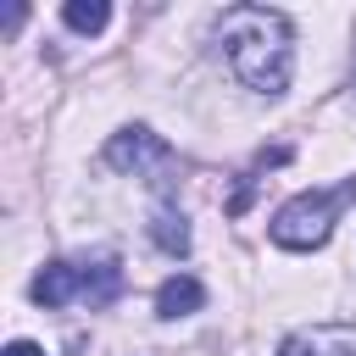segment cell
<instances>
[{
    "instance_id": "obj_2",
    "label": "cell",
    "mask_w": 356,
    "mask_h": 356,
    "mask_svg": "<svg viewBox=\"0 0 356 356\" xmlns=\"http://www.w3.org/2000/svg\"><path fill=\"white\" fill-rule=\"evenodd\" d=\"M350 200H356V172L339 178L334 189H300V195H289L273 211V245H284V250H317V245H328V234H334V222L345 217Z\"/></svg>"
},
{
    "instance_id": "obj_6",
    "label": "cell",
    "mask_w": 356,
    "mask_h": 356,
    "mask_svg": "<svg viewBox=\"0 0 356 356\" xmlns=\"http://www.w3.org/2000/svg\"><path fill=\"white\" fill-rule=\"evenodd\" d=\"M206 306V289H200V278H189V273H172L161 289H156V317H189V312H200Z\"/></svg>"
},
{
    "instance_id": "obj_8",
    "label": "cell",
    "mask_w": 356,
    "mask_h": 356,
    "mask_svg": "<svg viewBox=\"0 0 356 356\" xmlns=\"http://www.w3.org/2000/svg\"><path fill=\"white\" fill-rule=\"evenodd\" d=\"M61 17H67L72 33H100V28L111 22V6H106V0H67Z\"/></svg>"
},
{
    "instance_id": "obj_9",
    "label": "cell",
    "mask_w": 356,
    "mask_h": 356,
    "mask_svg": "<svg viewBox=\"0 0 356 356\" xmlns=\"http://www.w3.org/2000/svg\"><path fill=\"white\" fill-rule=\"evenodd\" d=\"M22 17H28L22 6H6V17H0V28H6V33H11V28H22Z\"/></svg>"
},
{
    "instance_id": "obj_1",
    "label": "cell",
    "mask_w": 356,
    "mask_h": 356,
    "mask_svg": "<svg viewBox=\"0 0 356 356\" xmlns=\"http://www.w3.org/2000/svg\"><path fill=\"white\" fill-rule=\"evenodd\" d=\"M217 44L234 78L256 95H284L295 72V28L273 6H228L217 17Z\"/></svg>"
},
{
    "instance_id": "obj_10",
    "label": "cell",
    "mask_w": 356,
    "mask_h": 356,
    "mask_svg": "<svg viewBox=\"0 0 356 356\" xmlns=\"http://www.w3.org/2000/svg\"><path fill=\"white\" fill-rule=\"evenodd\" d=\"M6 356H44L33 339H17V345H6Z\"/></svg>"
},
{
    "instance_id": "obj_3",
    "label": "cell",
    "mask_w": 356,
    "mask_h": 356,
    "mask_svg": "<svg viewBox=\"0 0 356 356\" xmlns=\"http://www.w3.org/2000/svg\"><path fill=\"white\" fill-rule=\"evenodd\" d=\"M122 295V261L117 256H100V261H50L39 278H33V300L39 306H111Z\"/></svg>"
},
{
    "instance_id": "obj_4",
    "label": "cell",
    "mask_w": 356,
    "mask_h": 356,
    "mask_svg": "<svg viewBox=\"0 0 356 356\" xmlns=\"http://www.w3.org/2000/svg\"><path fill=\"white\" fill-rule=\"evenodd\" d=\"M106 167L161 184V172L172 167V145H167L161 134H150V128H122V134L106 139Z\"/></svg>"
},
{
    "instance_id": "obj_5",
    "label": "cell",
    "mask_w": 356,
    "mask_h": 356,
    "mask_svg": "<svg viewBox=\"0 0 356 356\" xmlns=\"http://www.w3.org/2000/svg\"><path fill=\"white\" fill-rule=\"evenodd\" d=\"M278 356H356V323H306L278 339Z\"/></svg>"
},
{
    "instance_id": "obj_7",
    "label": "cell",
    "mask_w": 356,
    "mask_h": 356,
    "mask_svg": "<svg viewBox=\"0 0 356 356\" xmlns=\"http://www.w3.org/2000/svg\"><path fill=\"white\" fill-rule=\"evenodd\" d=\"M150 239H156L167 256H189V222H184V211H178L172 200H161V206L150 211Z\"/></svg>"
}]
</instances>
